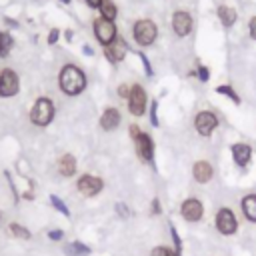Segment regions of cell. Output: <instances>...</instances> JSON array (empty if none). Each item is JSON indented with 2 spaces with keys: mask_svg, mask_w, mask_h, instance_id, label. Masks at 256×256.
Wrapping results in <instances>:
<instances>
[{
  "mask_svg": "<svg viewBox=\"0 0 256 256\" xmlns=\"http://www.w3.org/2000/svg\"><path fill=\"white\" fill-rule=\"evenodd\" d=\"M58 84H60V90L68 96H76L80 94L84 88H86V76L84 72L74 66V64H66L60 74H58Z\"/></svg>",
  "mask_w": 256,
  "mask_h": 256,
  "instance_id": "1",
  "label": "cell"
},
{
  "mask_svg": "<svg viewBox=\"0 0 256 256\" xmlns=\"http://www.w3.org/2000/svg\"><path fill=\"white\" fill-rule=\"evenodd\" d=\"M54 118V102L50 98H38L30 110V120L36 126H48Z\"/></svg>",
  "mask_w": 256,
  "mask_h": 256,
  "instance_id": "2",
  "label": "cell"
},
{
  "mask_svg": "<svg viewBox=\"0 0 256 256\" xmlns=\"http://www.w3.org/2000/svg\"><path fill=\"white\" fill-rule=\"evenodd\" d=\"M134 40L140 44V46H148L156 40V24L152 20H138L134 24Z\"/></svg>",
  "mask_w": 256,
  "mask_h": 256,
  "instance_id": "3",
  "label": "cell"
},
{
  "mask_svg": "<svg viewBox=\"0 0 256 256\" xmlns=\"http://www.w3.org/2000/svg\"><path fill=\"white\" fill-rule=\"evenodd\" d=\"M18 90H20L18 74L12 68L0 70V96L2 98H10V96H16Z\"/></svg>",
  "mask_w": 256,
  "mask_h": 256,
  "instance_id": "4",
  "label": "cell"
},
{
  "mask_svg": "<svg viewBox=\"0 0 256 256\" xmlns=\"http://www.w3.org/2000/svg\"><path fill=\"white\" fill-rule=\"evenodd\" d=\"M94 34L102 46H108L116 40V26L112 20L98 18V20H94Z\"/></svg>",
  "mask_w": 256,
  "mask_h": 256,
  "instance_id": "5",
  "label": "cell"
},
{
  "mask_svg": "<svg viewBox=\"0 0 256 256\" xmlns=\"http://www.w3.org/2000/svg\"><path fill=\"white\" fill-rule=\"evenodd\" d=\"M216 228L220 234H234L236 228H238V222H236V216L232 214L230 208H220L218 214H216Z\"/></svg>",
  "mask_w": 256,
  "mask_h": 256,
  "instance_id": "6",
  "label": "cell"
},
{
  "mask_svg": "<svg viewBox=\"0 0 256 256\" xmlns=\"http://www.w3.org/2000/svg\"><path fill=\"white\" fill-rule=\"evenodd\" d=\"M76 188H78V192L80 194H84V196H96L100 190H102V180L98 178V176H92V174H84V176H80L78 178V182H76Z\"/></svg>",
  "mask_w": 256,
  "mask_h": 256,
  "instance_id": "7",
  "label": "cell"
},
{
  "mask_svg": "<svg viewBox=\"0 0 256 256\" xmlns=\"http://www.w3.org/2000/svg\"><path fill=\"white\" fill-rule=\"evenodd\" d=\"M128 108L134 116H142L146 110V92L140 86H132L130 88V96H128Z\"/></svg>",
  "mask_w": 256,
  "mask_h": 256,
  "instance_id": "8",
  "label": "cell"
},
{
  "mask_svg": "<svg viewBox=\"0 0 256 256\" xmlns=\"http://www.w3.org/2000/svg\"><path fill=\"white\" fill-rule=\"evenodd\" d=\"M194 126L202 136H210L218 126V118L212 112H200L194 120Z\"/></svg>",
  "mask_w": 256,
  "mask_h": 256,
  "instance_id": "9",
  "label": "cell"
},
{
  "mask_svg": "<svg viewBox=\"0 0 256 256\" xmlns=\"http://www.w3.org/2000/svg\"><path fill=\"white\" fill-rule=\"evenodd\" d=\"M172 28H174V32L178 36H186L192 30V18H190V14L186 10L174 12V16H172Z\"/></svg>",
  "mask_w": 256,
  "mask_h": 256,
  "instance_id": "10",
  "label": "cell"
},
{
  "mask_svg": "<svg viewBox=\"0 0 256 256\" xmlns=\"http://www.w3.org/2000/svg\"><path fill=\"white\" fill-rule=\"evenodd\" d=\"M180 212H182V218H184V220L196 222V220L202 218V204H200V200H196V198H188V200L182 202Z\"/></svg>",
  "mask_w": 256,
  "mask_h": 256,
  "instance_id": "11",
  "label": "cell"
},
{
  "mask_svg": "<svg viewBox=\"0 0 256 256\" xmlns=\"http://www.w3.org/2000/svg\"><path fill=\"white\" fill-rule=\"evenodd\" d=\"M134 142H136V150H138V156H140L142 160H152V154H154V146H152V140H150V136H148V134H144V132H140V134L134 138Z\"/></svg>",
  "mask_w": 256,
  "mask_h": 256,
  "instance_id": "12",
  "label": "cell"
},
{
  "mask_svg": "<svg viewBox=\"0 0 256 256\" xmlns=\"http://www.w3.org/2000/svg\"><path fill=\"white\" fill-rule=\"evenodd\" d=\"M104 54H106V58H108L110 62H120V60L124 58V54H126V44H124V40H122V38H116L112 44L104 46Z\"/></svg>",
  "mask_w": 256,
  "mask_h": 256,
  "instance_id": "13",
  "label": "cell"
},
{
  "mask_svg": "<svg viewBox=\"0 0 256 256\" xmlns=\"http://www.w3.org/2000/svg\"><path fill=\"white\" fill-rule=\"evenodd\" d=\"M100 124L104 130H114L120 124V112L116 108H106L104 114L100 116Z\"/></svg>",
  "mask_w": 256,
  "mask_h": 256,
  "instance_id": "14",
  "label": "cell"
},
{
  "mask_svg": "<svg viewBox=\"0 0 256 256\" xmlns=\"http://www.w3.org/2000/svg\"><path fill=\"white\" fill-rule=\"evenodd\" d=\"M232 156H234V162L238 166H246L250 162V156H252V150L250 146L246 144H234L232 146Z\"/></svg>",
  "mask_w": 256,
  "mask_h": 256,
  "instance_id": "15",
  "label": "cell"
},
{
  "mask_svg": "<svg viewBox=\"0 0 256 256\" xmlns=\"http://www.w3.org/2000/svg\"><path fill=\"white\" fill-rule=\"evenodd\" d=\"M58 170L62 176H72L76 172V160L72 154H64L60 160H58Z\"/></svg>",
  "mask_w": 256,
  "mask_h": 256,
  "instance_id": "16",
  "label": "cell"
},
{
  "mask_svg": "<svg viewBox=\"0 0 256 256\" xmlns=\"http://www.w3.org/2000/svg\"><path fill=\"white\" fill-rule=\"evenodd\" d=\"M192 172H194V178L198 182H208L212 178V166L208 162H196Z\"/></svg>",
  "mask_w": 256,
  "mask_h": 256,
  "instance_id": "17",
  "label": "cell"
},
{
  "mask_svg": "<svg viewBox=\"0 0 256 256\" xmlns=\"http://www.w3.org/2000/svg\"><path fill=\"white\" fill-rule=\"evenodd\" d=\"M242 210H244V216H246L250 222H256V196H254V194L244 196V200H242Z\"/></svg>",
  "mask_w": 256,
  "mask_h": 256,
  "instance_id": "18",
  "label": "cell"
},
{
  "mask_svg": "<svg viewBox=\"0 0 256 256\" xmlns=\"http://www.w3.org/2000/svg\"><path fill=\"white\" fill-rule=\"evenodd\" d=\"M218 18H220V22H222L226 28H230V26L236 22V10L230 8V6H220V8H218Z\"/></svg>",
  "mask_w": 256,
  "mask_h": 256,
  "instance_id": "19",
  "label": "cell"
},
{
  "mask_svg": "<svg viewBox=\"0 0 256 256\" xmlns=\"http://www.w3.org/2000/svg\"><path fill=\"white\" fill-rule=\"evenodd\" d=\"M66 252L70 256H88L90 254V248L84 246V244H80V242H72V244L66 246Z\"/></svg>",
  "mask_w": 256,
  "mask_h": 256,
  "instance_id": "20",
  "label": "cell"
},
{
  "mask_svg": "<svg viewBox=\"0 0 256 256\" xmlns=\"http://www.w3.org/2000/svg\"><path fill=\"white\" fill-rule=\"evenodd\" d=\"M100 10H102V18L114 22V18H116V6L112 4V0H102L100 2Z\"/></svg>",
  "mask_w": 256,
  "mask_h": 256,
  "instance_id": "21",
  "label": "cell"
},
{
  "mask_svg": "<svg viewBox=\"0 0 256 256\" xmlns=\"http://www.w3.org/2000/svg\"><path fill=\"white\" fill-rule=\"evenodd\" d=\"M12 36L8 32H0V56H8V52L12 50Z\"/></svg>",
  "mask_w": 256,
  "mask_h": 256,
  "instance_id": "22",
  "label": "cell"
},
{
  "mask_svg": "<svg viewBox=\"0 0 256 256\" xmlns=\"http://www.w3.org/2000/svg\"><path fill=\"white\" fill-rule=\"evenodd\" d=\"M10 230H12L18 238H30V232H28L26 228H22L20 224H16V222H14V224H10Z\"/></svg>",
  "mask_w": 256,
  "mask_h": 256,
  "instance_id": "23",
  "label": "cell"
},
{
  "mask_svg": "<svg viewBox=\"0 0 256 256\" xmlns=\"http://www.w3.org/2000/svg\"><path fill=\"white\" fill-rule=\"evenodd\" d=\"M218 92H220V94H226V96H230V98H232V102H236V104L240 102V98L234 94V90H232L230 86H218Z\"/></svg>",
  "mask_w": 256,
  "mask_h": 256,
  "instance_id": "24",
  "label": "cell"
},
{
  "mask_svg": "<svg viewBox=\"0 0 256 256\" xmlns=\"http://www.w3.org/2000/svg\"><path fill=\"white\" fill-rule=\"evenodd\" d=\"M52 204H54V206H56V208H58V210H60V212H62L64 216H68V208H66V206L62 204V200H60V198L52 196Z\"/></svg>",
  "mask_w": 256,
  "mask_h": 256,
  "instance_id": "25",
  "label": "cell"
},
{
  "mask_svg": "<svg viewBox=\"0 0 256 256\" xmlns=\"http://www.w3.org/2000/svg\"><path fill=\"white\" fill-rule=\"evenodd\" d=\"M152 256H172V252L168 248H164V246H158V248L152 250Z\"/></svg>",
  "mask_w": 256,
  "mask_h": 256,
  "instance_id": "26",
  "label": "cell"
},
{
  "mask_svg": "<svg viewBox=\"0 0 256 256\" xmlns=\"http://www.w3.org/2000/svg\"><path fill=\"white\" fill-rule=\"evenodd\" d=\"M198 74H200V76H198L200 80H208V78H210V76H208V68H204V66L198 68Z\"/></svg>",
  "mask_w": 256,
  "mask_h": 256,
  "instance_id": "27",
  "label": "cell"
},
{
  "mask_svg": "<svg viewBox=\"0 0 256 256\" xmlns=\"http://www.w3.org/2000/svg\"><path fill=\"white\" fill-rule=\"evenodd\" d=\"M118 94H120V96H124V98H126V96H130V88H128V86H126V84H122V86H120V88H118Z\"/></svg>",
  "mask_w": 256,
  "mask_h": 256,
  "instance_id": "28",
  "label": "cell"
},
{
  "mask_svg": "<svg viewBox=\"0 0 256 256\" xmlns=\"http://www.w3.org/2000/svg\"><path fill=\"white\" fill-rule=\"evenodd\" d=\"M250 36L256 40V16L250 20Z\"/></svg>",
  "mask_w": 256,
  "mask_h": 256,
  "instance_id": "29",
  "label": "cell"
},
{
  "mask_svg": "<svg viewBox=\"0 0 256 256\" xmlns=\"http://www.w3.org/2000/svg\"><path fill=\"white\" fill-rule=\"evenodd\" d=\"M56 40H58V30H56V28H54V30H52V32H50V36H48V44H54V42H56Z\"/></svg>",
  "mask_w": 256,
  "mask_h": 256,
  "instance_id": "30",
  "label": "cell"
},
{
  "mask_svg": "<svg viewBox=\"0 0 256 256\" xmlns=\"http://www.w3.org/2000/svg\"><path fill=\"white\" fill-rule=\"evenodd\" d=\"M48 236H50L52 240H60V238H62V230H52Z\"/></svg>",
  "mask_w": 256,
  "mask_h": 256,
  "instance_id": "31",
  "label": "cell"
},
{
  "mask_svg": "<svg viewBox=\"0 0 256 256\" xmlns=\"http://www.w3.org/2000/svg\"><path fill=\"white\" fill-rule=\"evenodd\" d=\"M152 124L154 126L158 124V120H156V102H152Z\"/></svg>",
  "mask_w": 256,
  "mask_h": 256,
  "instance_id": "32",
  "label": "cell"
},
{
  "mask_svg": "<svg viewBox=\"0 0 256 256\" xmlns=\"http://www.w3.org/2000/svg\"><path fill=\"white\" fill-rule=\"evenodd\" d=\"M88 2V6H92V8H100V2L102 0H86Z\"/></svg>",
  "mask_w": 256,
  "mask_h": 256,
  "instance_id": "33",
  "label": "cell"
},
{
  "mask_svg": "<svg viewBox=\"0 0 256 256\" xmlns=\"http://www.w3.org/2000/svg\"><path fill=\"white\" fill-rule=\"evenodd\" d=\"M158 210H160V208H158V200H154V202H152V212L158 214Z\"/></svg>",
  "mask_w": 256,
  "mask_h": 256,
  "instance_id": "34",
  "label": "cell"
},
{
  "mask_svg": "<svg viewBox=\"0 0 256 256\" xmlns=\"http://www.w3.org/2000/svg\"><path fill=\"white\" fill-rule=\"evenodd\" d=\"M62 2H66V4H68V2H70V0H62Z\"/></svg>",
  "mask_w": 256,
  "mask_h": 256,
  "instance_id": "35",
  "label": "cell"
}]
</instances>
